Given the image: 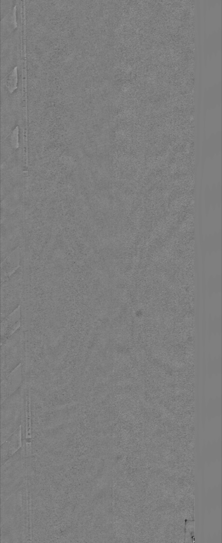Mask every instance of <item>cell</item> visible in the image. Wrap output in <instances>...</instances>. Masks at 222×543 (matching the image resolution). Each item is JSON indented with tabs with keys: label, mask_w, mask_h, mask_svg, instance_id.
Here are the masks:
<instances>
[{
	"label": "cell",
	"mask_w": 222,
	"mask_h": 543,
	"mask_svg": "<svg viewBox=\"0 0 222 543\" xmlns=\"http://www.w3.org/2000/svg\"><path fill=\"white\" fill-rule=\"evenodd\" d=\"M28 514H29V516H28V518H29V520H28V523H29V534H30V540H32V493H31V491H30V492H29V493H28Z\"/></svg>",
	"instance_id": "5"
},
{
	"label": "cell",
	"mask_w": 222,
	"mask_h": 543,
	"mask_svg": "<svg viewBox=\"0 0 222 543\" xmlns=\"http://www.w3.org/2000/svg\"><path fill=\"white\" fill-rule=\"evenodd\" d=\"M26 448H27V451H27V457H29L31 456V454H32V443H31V442L27 443H26Z\"/></svg>",
	"instance_id": "7"
},
{
	"label": "cell",
	"mask_w": 222,
	"mask_h": 543,
	"mask_svg": "<svg viewBox=\"0 0 222 543\" xmlns=\"http://www.w3.org/2000/svg\"><path fill=\"white\" fill-rule=\"evenodd\" d=\"M18 130L16 129L14 131L12 136V143L14 147L17 148L18 146Z\"/></svg>",
	"instance_id": "6"
},
{
	"label": "cell",
	"mask_w": 222,
	"mask_h": 543,
	"mask_svg": "<svg viewBox=\"0 0 222 543\" xmlns=\"http://www.w3.org/2000/svg\"><path fill=\"white\" fill-rule=\"evenodd\" d=\"M22 364L18 365L2 382V403L22 386L24 382Z\"/></svg>",
	"instance_id": "2"
},
{
	"label": "cell",
	"mask_w": 222,
	"mask_h": 543,
	"mask_svg": "<svg viewBox=\"0 0 222 543\" xmlns=\"http://www.w3.org/2000/svg\"><path fill=\"white\" fill-rule=\"evenodd\" d=\"M20 311L16 310L2 322V345L20 328Z\"/></svg>",
	"instance_id": "3"
},
{
	"label": "cell",
	"mask_w": 222,
	"mask_h": 543,
	"mask_svg": "<svg viewBox=\"0 0 222 543\" xmlns=\"http://www.w3.org/2000/svg\"><path fill=\"white\" fill-rule=\"evenodd\" d=\"M21 266L2 283V322L21 304L24 285Z\"/></svg>",
	"instance_id": "1"
},
{
	"label": "cell",
	"mask_w": 222,
	"mask_h": 543,
	"mask_svg": "<svg viewBox=\"0 0 222 543\" xmlns=\"http://www.w3.org/2000/svg\"><path fill=\"white\" fill-rule=\"evenodd\" d=\"M16 254H10L7 257L2 264V283L4 282L10 276L9 274L15 271V268L18 266V262H16Z\"/></svg>",
	"instance_id": "4"
}]
</instances>
